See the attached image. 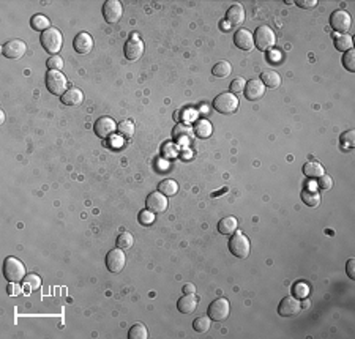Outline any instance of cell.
Here are the masks:
<instances>
[{"label":"cell","instance_id":"cell-9","mask_svg":"<svg viewBox=\"0 0 355 339\" xmlns=\"http://www.w3.org/2000/svg\"><path fill=\"white\" fill-rule=\"evenodd\" d=\"M330 25L335 32H338L340 35H344L351 29L352 25V19H351V14L346 11V10H336L332 13L330 16Z\"/></svg>","mask_w":355,"mask_h":339},{"label":"cell","instance_id":"cell-11","mask_svg":"<svg viewBox=\"0 0 355 339\" xmlns=\"http://www.w3.org/2000/svg\"><path fill=\"white\" fill-rule=\"evenodd\" d=\"M123 14V6L118 0H106L103 5V17L108 24H116Z\"/></svg>","mask_w":355,"mask_h":339},{"label":"cell","instance_id":"cell-20","mask_svg":"<svg viewBox=\"0 0 355 339\" xmlns=\"http://www.w3.org/2000/svg\"><path fill=\"white\" fill-rule=\"evenodd\" d=\"M226 21L229 25H234V27L240 25L245 21V8L238 3H234L232 6H229V10L226 13Z\"/></svg>","mask_w":355,"mask_h":339},{"label":"cell","instance_id":"cell-8","mask_svg":"<svg viewBox=\"0 0 355 339\" xmlns=\"http://www.w3.org/2000/svg\"><path fill=\"white\" fill-rule=\"evenodd\" d=\"M125 264H126V256L123 253V249L114 248L106 254V267L111 273H120L125 268Z\"/></svg>","mask_w":355,"mask_h":339},{"label":"cell","instance_id":"cell-40","mask_svg":"<svg viewBox=\"0 0 355 339\" xmlns=\"http://www.w3.org/2000/svg\"><path fill=\"white\" fill-rule=\"evenodd\" d=\"M341 144L346 147V149H354V145H355V131L354 129H351V131H346L343 136H341Z\"/></svg>","mask_w":355,"mask_h":339},{"label":"cell","instance_id":"cell-19","mask_svg":"<svg viewBox=\"0 0 355 339\" xmlns=\"http://www.w3.org/2000/svg\"><path fill=\"white\" fill-rule=\"evenodd\" d=\"M60 101H62V104H65V106H70V108L79 106L84 101V93L79 89H76V87H71V89H68L62 97H60Z\"/></svg>","mask_w":355,"mask_h":339},{"label":"cell","instance_id":"cell-4","mask_svg":"<svg viewBox=\"0 0 355 339\" xmlns=\"http://www.w3.org/2000/svg\"><path fill=\"white\" fill-rule=\"evenodd\" d=\"M229 251L231 253L238 257V259H246L249 256L251 251V243L248 240V237L241 232H234L231 238H229Z\"/></svg>","mask_w":355,"mask_h":339},{"label":"cell","instance_id":"cell-43","mask_svg":"<svg viewBox=\"0 0 355 339\" xmlns=\"http://www.w3.org/2000/svg\"><path fill=\"white\" fill-rule=\"evenodd\" d=\"M319 181H317V186L320 188V189H330L332 186H333V180H332V177L330 175H324L322 177H319L317 178Z\"/></svg>","mask_w":355,"mask_h":339},{"label":"cell","instance_id":"cell-6","mask_svg":"<svg viewBox=\"0 0 355 339\" xmlns=\"http://www.w3.org/2000/svg\"><path fill=\"white\" fill-rule=\"evenodd\" d=\"M46 87L53 95L62 97V95L68 90V79L65 77L63 73L56 71V69H49L46 73Z\"/></svg>","mask_w":355,"mask_h":339},{"label":"cell","instance_id":"cell-29","mask_svg":"<svg viewBox=\"0 0 355 339\" xmlns=\"http://www.w3.org/2000/svg\"><path fill=\"white\" fill-rule=\"evenodd\" d=\"M335 48L341 52H348L351 49H354V43H352V37L348 33L344 35H338L335 38Z\"/></svg>","mask_w":355,"mask_h":339},{"label":"cell","instance_id":"cell-16","mask_svg":"<svg viewBox=\"0 0 355 339\" xmlns=\"http://www.w3.org/2000/svg\"><path fill=\"white\" fill-rule=\"evenodd\" d=\"M123 52H125L126 60H131V62L133 60H137L144 54V43L141 40H137L136 37H133L131 40H128L125 43Z\"/></svg>","mask_w":355,"mask_h":339},{"label":"cell","instance_id":"cell-5","mask_svg":"<svg viewBox=\"0 0 355 339\" xmlns=\"http://www.w3.org/2000/svg\"><path fill=\"white\" fill-rule=\"evenodd\" d=\"M213 108L216 112H220V114H224V115L234 114V112L238 109V98L231 92L220 93L218 97L213 100Z\"/></svg>","mask_w":355,"mask_h":339},{"label":"cell","instance_id":"cell-28","mask_svg":"<svg viewBox=\"0 0 355 339\" xmlns=\"http://www.w3.org/2000/svg\"><path fill=\"white\" fill-rule=\"evenodd\" d=\"M30 25H32V29L33 30H37V32H45L48 29H51V21L48 19V17L45 14H35L30 19Z\"/></svg>","mask_w":355,"mask_h":339},{"label":"cell","instance_id":"cell-24","mask_svg":"<svg viewBox=\"0 0 355 339\" xmlns=\"http://www.w3.org/2000/svg\"><path fill=\"white\" fill-rule=\"evenodd\" d=\"M303 173L309 178H319V177L324 175L325 170L322 168V164L311 160V161H306L305 164H303Z\"/></svg>","mask_w":355,"mask_h":339},{"label":"cell","instance_id":"cell-46","mask_svg":"<svg viewBox=\"0 0 355 339\" xmlns=\"http://www.w3.org/2000/svg\"><path fill=\"white\" fill-rule=\"evenodd\" d=\"M300 8H313V6H316L317 5V0H297L296 2Z\"/></svg>","mask_w":355,"mask_h":339},{"label":"cell","instance_id":"cell-33","mask_svg":"<svg viewBox=\"0 0 355 339\" xmlns=\"http://www.w3.org/2000/svg\"><path fill=\"white\" fill-rule=\"evenodd\" d=\"M213 76L216 77H228L232 73V65L226 60H221V62H216V65L212 69Z\"/></svg>","mask_w":355,"mask_h":339},{"label":"cell","instance_id":"cell-42","mask_svg":"<svg viewBox=\"0 0 355 339\" xmlns=\"http://www.w3.org/2000/svg\"><path fill=\"white\" fill-rule=\"evenodd\" d=\"M137 220H139V223L144 224V226H150L155 221V213L150 212V210H142L139 213V216H137Z\"/></svg>","mask_w":355,"mask_h":339},{"label":"cell","instance_id":"cell-1","mask_svg":"<svg viewBox=\"0 0 355 339\" xmlns=\"http://www.w3.org/2000/svg\"><path fill=\"white\" fill-rule=\"evenodd\" d=\"M40 41H41V46L46 52H49L51 56H57V52L62 49V45H63V37H62V32L56 27H51L48 30H45L41 33L40 37Z\"/></svg>","mask_w":355,"mask_h":339},{"label":"cell","instance_id":"cell-27","mask_svg":"<svg viewBox=\"0 0 355 339\" xmlns=\"http://www.w3.org/2000/svg\"><path fill=\"white\" fill-rule=\"evenodd\" d=\"M174 139L178 142H188L189 139H191L193 133H191V128L185 123H178L176 128H174Z\"/></svg>","mask_w":355,"mask_h":339},{"label":"cell","instance_id":"cell-15","mask_svg":"<svg viewBox=\"0 0 355 339\" xmlns=\"http://www.w3.org/2000/svg\"><path fill=\"white\" fill-rule=\"evenodd\" d=\"M234 45L241 51H251L254 48V37L246 29H238L234 33Z\"/></svg>","mask_w":355,"mask_h":339},{"label":"cell","instance_id":"cell-38","mask_svg":"<svg viewBox=\"0 0 355 339\" xmlns=\"http://www.w3.org/2000/svg\"><path fill=\"white\" fill-rule=\"evenodd\" d=\"M343 65H344L346 69H348V71H351V73L355 71V51L354 49L348 51L343 56Z\"/></svg>","mask_w":355,"mask_h":339},{"label":"cell","instance_id":"cell-13","mask_svg":"<svg viewBox=\"0 0 355 339\" xmlns=\"http://www.w3.org/2000/svg\"><path fill=\"white\" fill-rule=\"evenodd\" d=\"M145 207L147 210H150L153 213H163L168 208V197L164 196L160 191H153L145 199Z\"/></svg>","mask_w":355,"mask_h":339},{"label":"cell","instance_id":"cell-10","mask_svg":"<svg viewBox=\"0 0 355 339\" xmlns=\"http://www.w3.org/2000/svg\"><path fill=\"white\" fill-rule=\"evenodd\" d=\"M25 52H27V45H25V43L21 41V40H10V41H6L5 45L2 46L3 57L11 58V60L22 58L25 56Z\"/></svg>","mask_w":355,"mask_h":339},{"label":"cell","instance_id":"cell-30","mask_svg":"<svg viewBox=\"0 0 355 339\" xmlns=\"http://www.w3.org/2000/svg\"><path fill=\"white\" fill-rule=\"evenodd\" d=\"M309 295V285L305 281H298L292 285V297H296L297 300L308 298Z\"/></svg>","mask_w":355,"mask_h":339},{"label":"cell","instance_id":"cell-3","mask_svg":"<svg viewBox=\"0 0 355 339\" xmlns=\"http://www.w3.org/2000/svg\"><path fill=\"white\" fill-rule=\"evenodd\" d=\"M253 37H254V46L259 51L267 52L276 45V35L268 25H259V27L254 30Z\"/></svg>","mask_w":355,"mask_h":339},{"label":"cell","instance_id":"cell-37","mask_svg":"<svg viewBox=\"0 0 355 339\" xmlns=\"http://www.w3.org/2000/svg\"><path fill=\"white\" fill-rule=\"evenodd\" d=\"M193 328H194L196 333H207L209 332V328H210V317L201 316V317L194 319Z\"/></svg>","mask_w":355,"mask_h":339},{"label":"cell","instance_id":"cell-26","mask_svg":"<svg viewBox=\"0 0 355 339\" xmlns=\"http://www.w3.org/2000/svg\"><path fill=\"white\" fill-rule=\"evenodd\" d=\"M158 191L163 193L166 197H171V196H176L178 193V183L176 180H163L161 183L158 185Z\"/></svg>","mask_w":355,"mask_h":339},{"label":"cell","instance_id":"cell-31","mask_svg":"<svg viewBox=\"0 0 355 339\" xmlns=\"http://www.w3.org/2000/svg\"><path fill=\"white\" fill-rule=\"evenodd\" d=\"M301 201L308 207H317L320 204V194L314 189H305L301 193Z\"/></svg>","mask_w":355,"mask_h":339},{"label":"cell","instance_id":"cell-18","mask_svg":"<svg viewBox=\"0 0 355 339\" xmlns=\"http://www.w3.org/2000/svg\"><path fill=\"white\" fill-rule=\"evenodd\" d=\"M245 97L246 100L249 101H256L259 98L264 97L265 93V85L261 82V79H251L246 82V87H245Z\"/></svg>","mask_w":355,"mask_h":339},{"label":"cell","instance_id":"cell-39","mask_svg":"<svg viewBox=\"0 0 355 339\" xmlns=\"http://www.w3.org/2000/svg\"><path fill=\"white\" fill-rule=\"evenodd\" d=\"M245 87H246V81L243 79V77H237V79H234L231 82V87H229V90L232 95H240V93H243L245 92Z\"/></svg>","mask_w":355,"mask_h":339},{"label":"cell","instance_id":"cell-47","mask_svg":"<svg viewBox=\"0 0 355 339\" xmlns=\"http://www.w3.org/2000/svg\"><path fill=\"white\" fill-rule=\"evenodd\" d=\"M194 292H196L194 284H185L183 285V293H194Z\"/></svg>","mask_w":355,"mask_h":339},{"label":"cell","instance_id":"cell-36","mask_svg":"<svg viewBox=\"0 0 355 339\" xmlns=\"http://www.w3.org/2000/svg\"><path fill=\"white\" fill-rule=\"evenodd\" d=\"M117 248L120 249H129L133 245H134V238L129 232H122L120 235L117 237V241H116Z\"/></svg>","mask_w":355,"mask_h":339},{"label":"cell","instance_id":"cell-7","mask_svg":"<svg viewBox=\"0 0 355 339\" xmlns=\"http://www.w3.org/2000/svg\"><path fill=\"white\" fill-rule=\"evenodd\" d=\"M229 312H231V305H229V300L226 298H216L209 306V317L213 322H224V320L229 317Z\"/></svg>","mask_w":355,"mask_h":339},{"label":"cell","instance_id":"cell-25","mask_svg":"<svg viewBox=\"0 0 355 339\" xmlns=\"http://www.w3.org/2000/svg\"><path fill=\"white\" fill-rule=\"evenodd\" d=\"M261 82L267 87V89H276L281 85V76L273 71V69H267L261 74Z\"/></svg>","mask_w":355,"mask_h":339},{"label":"cell","instance_id":"cell-12","mask_svg":"<svg viewBox=\"0 0 355 339\" xmlns=\"http://www.w3.org/2000/svg\"><path fill=\"white\" fill-rule=\"evenodd\" d=\"M117 129V125H116V120L111 118V117H100L97 121H95L93 125V131L98 137L101 139H108L111 137L112 134L116 133Z\"/></svg>","mask_w":355,"mask_h":339},{"label":"cell","instance_id":"cell-21","mask_svg":"<svg viewBox=\"0 0 355 339\" xmlns=\"http://www.w3.org/2000/svg\"><path fill=\"white\" fill-rule=\"evenodd\" d=\"M197 308V298L194 293H185L183 297L178 298L177 301V309L183 314H191Z\"/></svg>","mask_w":355,"mask_h":339},{"label":"cell","instance_id":"cell-2","mask_svg":"<svg viewBox=\"0 0 355 339\" xmlns=\"http://www.w3.org/2000/svg\"><path fill=\"white\" fill-rule=\"evenodd\" d=\"M3 276L8 282H19L25 278V267L18 257H6L3 262Z\"/></svg>","mask_w":355,"mask_h":339},{"label":"cell","instance_id":"cell-41","mask_svg":"<svg viewBox=\"0 0 355 339\" xmlns=\"http://www.w3.org/2000/svg\"><path fill=\"white\" fill-rule=\"evenodd\" d=\"M46 65H48L49 69H56V71H60V69L63 68V58L59 57V56H53V57L48 58Z\"/></svg>","mask_w":355,"mask_h":339},{"label":"cell","instance_id":"cell-34","mask_svg":"<svg viewBox=\"0 0 355 339\" xmlns=\"http://www.w3.org/2000/svg\"><path fill=\"white\" fill-rule=\"evenodd\" d=\"M128 338L129 339H147L149 338V332L144 324H134L128 332Z\"/></svg>","mask_w":355,"mask_h":339},{"label":"cell","instance_id":"cell-22","mask_svg":"<svg viewBox=\"0 0 355 339\" xmlns=\"http://www.w3.org/2000/svg\"><path fill=\"white\" fill-rule=\"evenodd\" d=\"M212 123L209 120H205V118H197L194 121V128H193V133L197 136V137H201V139H209L212 136Z\"/></svg>","mask_w":355,"mask_h":339},{"label":"cell","instance_id":"cell-14","mask_svg":"<svg viewBox=\"0 0 355 339\" xmlns=\"http://www.w3.org/2000/svg\"><path fill=\"white\" fill-rule=\"evenodd\" d=\"M301 311V306H300V301L296 298V297H286L281 300L280 306H278V314L281 317H292L298 314Z\"/></svg>","mask_w":355,"mask_h":339},{"label":"cell","instance_id":"cell-45","mask_svg":"<svg viewBox=\"0 0 355 339\" xmlns=\"http://www.w3.org/2000/svg\"><path fill=\"white\" fill-rule=\"evenodd\" d=\"M346 270H348V276L351 278V280H355V259H349L348 260Z\"/></svg>","mask_w":355,"mask_h":339},{"label":"cell","instance_id":"cell-35","mask_svg":"<svg viewBox=\"0 0 355 339\" xmlns=\"http://www.w3.org/2000/svg\"><path fill=\"white\" fill-rule=\"evenodd\" d=\"M24 284H25V292L27 290H37V289H40V285H41V278L35 273H29V275H25V278H24Z\"/></svg>","mask_w":355,"mask_h":339},{"label":"cell","instance_id":"cell-23","mask_svg":"<svg viewBox=\"0 0 355 339\" xmlns=\"http://www.w3.org/2000/svg\"><path fill=\"white\" fill-rule=\"evenodd\" d=\"M238 221L234 216H226L218 223V232L221 235H232L234 232H237Z\"/></svg>","mask_w":355,"mask_h":339},{"label":"cell","instance_id":"cell-44","mask_svg":"<svg viewBox=\"0 0 355 339\" xmlns=\"http://www.w3.org/2000/svg\"><path fill=\"white\" fill-rule=\"evenodd\" d=\"M6 293L10 295V297H19V295L22 293L21 284H18V282H10V284H8V287H6Z\"/></svg>","mask_w":355,"mask_h":339},{"label":"cell","instance_id":"cell-17","mask_svg":"<svg viewBox=\"0 0 355 339\" xmlns=\"http://www.w3.org/2000/svg\"><path fill=\"white\" fill-rule=\"evenodd\" d=\"M73 48L77 54H89L93 48V38L87 32H81L77 33L74 37V41H73Z\"/></svg>","mask_w":355,"mask_h":339},{"label":"cell","instance_id":"cell-32","mask_svg":"<svg viewBox=\"0 0 355 339\" xmlns=\"http://www.w3.org/2000/svg\"><path fill=\"white\" fill-rule=\"evenodd\" d=\"M117 133L125 139H131L134 134V123L131 120H123L117 125Z\"/></svg>","mask_w":355,"mask_h":339},{"label":"cell","instance_id":"cell-48","mask_svg":"<svg viewBox=\"0 0 355 339\" xmlns=\"http://www.w3.org/2000/svg\"><path fill=\"white\" fill-rule=\"evenodd\" d=\"M300 306H301V309H308L311 306V301L308 298H303V303H300Z\"/></svg>","mask_w":355,"mask_h":339}]
</instances>
